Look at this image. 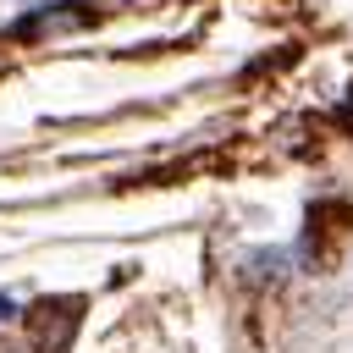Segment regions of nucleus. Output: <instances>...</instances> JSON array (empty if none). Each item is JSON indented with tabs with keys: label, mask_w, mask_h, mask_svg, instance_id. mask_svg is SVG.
Returning <instances> with one entry per match:
<instances>
[{
	"label": "nucleus",
	"mask_w": 353,
	"mask_h": 353,
	"mask_svg": "<svg viewBox=\"0 0 353 353\" xmlns=\"http://www.w3.org/2000/svg\"><path fill=\"white\" fill-rule=\"evenodd\" d=\"M77 298H44L33 314H28V325H33V342L44 347V353H61L66 342H72V331H77Z\"/></svg>",
	"instance_id": "f257e3e1"
},
{
	"label": "nucleus",
	"mask_w": 353,
	"mask_h": 353,
	"mask_svg": "<svg viewBox=\"0 0 353 353\" xmlns=\"http://www.w3.org/2000/svg\"><path fill=\"white\" fill-rule=\"evenodd\" d=\"M11 314H17V303H11V298H0V320H11Z\"/></svg>",
	"instance_id": "f03ea898"
}]
</instances>
